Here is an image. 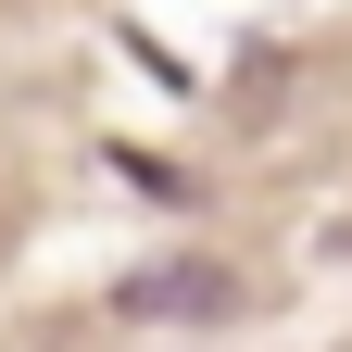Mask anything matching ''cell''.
Here are the masks:
<instances>
[{
  "label": "cell",
  "mask_w": 352,
  "mask_h": 352,
  "mask_svg": "<svg viewBox=\"0 0 352 352\" xmlns=\"http://www.w3.org/2000/svg\"><path fill=\"white\" fill-rule=\"evenodd\" d=\"M113 315H151V327H214V315H239V264L164 252V264H139V277H113Z\"/></svg>",
  "instance_id": "obj_1"
}]
</instances>
